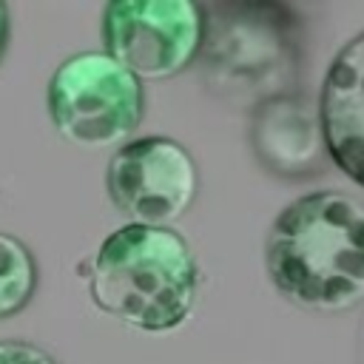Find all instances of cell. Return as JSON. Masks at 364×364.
I'll return each instance as SVG.
<instances>
[{"label":"cell","instance_id":"obj_1","mask_svg":"<svg viewBox=\"0 0 364 364\" xmlns=\"http://www.w3.org/2000/svg\"><path fill=\"white\" fill-rule=\"evenodd\" d=\"M264 264L273 287L301 310L364 304V202L344 191L293 199L270 225Z\"/></svg>","mask_w":364,"mask_h":364},{"label":"cell","instance_id":"obj_2","mask_svg":"<svg viewBox=\"0 0 364 364\" xmlns=\"http://www.w3.org/2000/svg\"><path fill=\"white\" fill-rule=\"evenodd\" d=\"M91 301L145 333L179 327L199 293V264L173 228L122 225L102 239L88 273Z\"/></svg>","mask_w":364,"mask_h":364},{"label":"cell","instance_id":"obj_3","mask_svg":"<svg viewBox=\"0 0 364 364\" xmlns=\"http://www.w3.org/2000/svg\"><path fill=\"white\" fill-rule=\"evenodd\" d=\"M205 9L199 54L208 88L233 102L296 91L301 65V26L290 6L276 0H216Z\"/></svg>","mask_w":364,"mask_h":364},{"label":"cell","instance_id":"obj_4","mask_svg":"<svg viewBox=\"0 0 364 364\" xmlns=\"http://www.w3.org/2000/svg\"><path fill=\"white\" fill-rule=\"evenodd\" d=\"M48 117L63 139L82 148L125 145L145 114V88L108 51H80L48 80Z\"/></svg>","mask_w":364,"mask_h":364},{"label":"cell","instance_id":"obj_5","mask_svg":"<svg viewBox=\"0 0 364 364\" xmlns=\"http://www.w3.org/2000/svg\"><path fill=\"white\" fill-rule=\"evenodd\" d=\"M105 51L139 80L191 68L205 43V9L193 0H114L102 9Z\"/></svg>","mask_w":364,"mask_h":364},{"label":"cell","instance_id":"obj_6","mask_svg":"<svg viewBox=\"0 0 364 364\" xmlns=\"http://www.w3.org/2000/svg\"><path fill=\"white\" fill-rule=\"evenodd\" d=\"M108 193L134 225L171 228L199 193V168L191 151L162 134L119 145L108 162Z\"/></svg>","mask_w":364,"mask_h":364},{"label":"cell","instance_id":"obj_7","mask_svg":"<svg viewBox=\"0 0 364 364\" xmlns=\"http://www.w3.org/2000/svg\"><path fill=\"white\" fill-rule=\"evenodd\" d=\"M250 145L264 171L279 179H310L330 168L321 114L299 91L262 100L250 114Z\"/></svg>","mask_w":364,"mask_h":364},{"label":"cell","instance_id":"obj_8","mask_svg":"<svg viewBox=\"0 0 364 364\" xmlns=\"http://www.w3.org/2000/svg\"><path fill=\"white\" fill-rule=\"evenodd\" d=\"M318 114L330 162L364 188V31L333 57L321 82Z\"/></svg>","mask_w":364,"mask_h":364},{"label":"cell","instance_id":"obj_9","mask_svg":"<svg viewBox=\"0 0 364 364\" xmlns=\"http://www.w3.org/2000/svg\"><path fill=\"white\" fill-rule=\"evenodd\" d=\"M37 290V259L11 233H0V318L28 307Z\"/></svg>","mask_w":364,"mask_h":364},{"label":"cell","instance_id":"obj_10","mask_svg":"<svg viewBox=\"0 0 364 364\" xmlns=\"http://www.w3.org/2000/svg\"><path fill=\"white\" fill-rule=\"evenodd\" d=\"M0 364H57V358L31 341L0 338Z\"/></svg>","mask_w":364,"mask_h":364},{"label":"cell","instance_id":"obj_11","mask_svg":"<svg viewBox=\"0 0 364 364\" xmlns=\"http://www.w3.org/2000/svg\"><path fill=\"white\" fill-rule=\"evenodd\" d=\"M9 37H11V11L6 3H0V63L9 51Z\"/></svg>","mask_w":364,"mask_h":364},{"label":"cell","instance_id":"obj_12","mask_svg":"<svg viewBox=\"0 0 364 364\" xmlns=\"http://www.w3.org/2000/svg\"><path fill=\"white\" fill-rule=\"evenodd\" d=\"M358 341H361V344H358V361L364 364V321H361V333H358Z\"/></svg>","mask_w":364,"mask_h":364}]
</instances>
